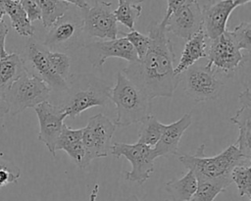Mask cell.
<instances>
[{
	"mask_svg": "<svg viewBox=\"0 0 251 201\" xmlns=\"http://www.w3.org/2000/svg\"><path fill=\"white\" fill-rule=\"evenodd\" d=\"M150 45L145 55L129 63L122 72L152 101L156 97H173L180 76L174 74L175 52L166 24L152 22L148 26Z\"/></svg>",
	"mask_w": 251,
	"mask_h": 201,
	"instance_id": "cell-1",
	"label": "cell"
},
{
	"mask_svg": "<svg viewBox=\"0 0 251 201\" xmlns=\"http://www.w3.org/2000/svg\"><path fill=\"white\" fill-rule=\"evenodd\" d=\"M110 100L116 106V126L141 123L152 115L151 100L123 72L118 73L116 84L111 88Z\"/></svg>",
	"mask_w": 251,
	"mask_h": 201,
	"instance_id": "cell-2",
	"label": "cell"
},
{
	"mask_svg": "<svg viewBox=\"0 0 251 201\" xmlns=\"http://www.w3.org/2000/svg\"><path fill=\"white\" fill-rule=\"evenodd\" d=\"M67 83L68 97L62 106L71 119L92 107L104 106L110 100L112 87L92 74H72Z\"/></svg>",
	"mask_w": 251,
	"mask_h": 201,
	"instance_id": "cell-3",
	"label": "cell"
},
{
	"mask_svg": "<svg viewBox=\"0 0 251 201\" xmlns=\"http://www.w3.org/2000/svg\"><path fill=\"white\" fill-rule=\"evenodd\" d=\"M204 148L202 144L196 154L179 156V162L194 173L197 180H224L231 183V170L244 159L236 145L231 144L213 157H205Z\"/></svg>",
	"mask_w": 251,
	"mask_h": 201,
	"instance_id": "cell-4",
	"label": "cell"
},
{
	"mask_svg": "<svg viewBox=\"0 0 251 201\" xmlns=\"http://www.w3.org/2000/svg\"><path fill=\"white\" fill-rule=\"evenodd\" d=\"M51 91L40 77L27 71L3 92L9 106V114L14 117L27 108H34L47 101Z\"/></svg>",
	"mask_w": 251,
	"mask_h": 201,
	"instance_id": "cell-5",
	"label": "cell"
},
{
	"mask_svg": "<svg viewBox=\"0 0 251 201\" xmlns=\"http://www.w3.org/2000/svg\"><path fill=\"white\" fill-rule=\"evenodd\" d=\"M116 127L115 124L101 113L89 118L86 126L82 128L84 159L81 169L88 167L94 159L108 156Z\"/></svg>",
	"mask_w": 251,
	"mask_h": 201,
	"instance_id": "cell-6",
	"label": "cell"
},
{
	"mask_svg": "<svg viewBox=\"0 0 251 201\" xmlns=\"http://www.w3.org/2000/svg\"><path fill=\"white\" fill-rule=\"evenodd\" d=\"M110 151L117 158L124 156L131 164V170L125 173L127 181L142 184L154 171V162L157 156L153 147L139 142L133 144L116 142L111 145Z\"/></svg>",
	"mask_w": 251,
	"mask_h": 201,
	"instance_id": "cell-7",
	"label": "cell"
},
{
	"mask_svg": "<svg viewBox=\"0 0 251 201\" xmlns=\"http://www.w3.org/2000/svg\"><path fill=\"white\" fill-rule=\"evenodd\" d=\"M82 33V13L69 9L49 27L43 45L51 51L63 52L75 45Z\"/></svg>",
	"mask_w": 251,
	"mask_h": 201,
	"instance_id": "cell-8",
	"label": "cell"
},
{
	"mask_svg": "<svg viewBox=\"0 0 251 201\" xmlns=\"http://www.w3.org/2000/svg\"><path fill=\"white\" fill-rule=\"evenodd\" d=\"M184 92L195 102L216 100L220 97L224 83L215 71L205 65H193L185 71Z\"/></svg>",
	"mask_w": 251,
	"mask_h": 201,
	"instance_id": "cell-9",
	"label": "cell"
},
{
	"mask_svg": "<svg viewBox=\"0 0 251 201\" xmlns=\"http://www.w3.org/2000/svg\"><path fill=\"white\" fill-rule=\"evenodd\" d=\"M113 3L97 1L92 7L82 10L83 33L90 37L112 40L118 38V22L112 9Z\"/></svg>",
	"mask_w": 251,
	"mask_h": 201,
	"instance_id": "cell-10",
	"label": "cell"
},
{
	"mask_svg": "<svg viewBox=\"0 0 251 201\" xmlns=\"http://www.w3.org/2000/svg\"><path fill=\"white\" fill-rule=\"evenodd\" d=\"M207 63L214 71L220 70L227 75L235 73L243 62V54L232 39L228 30H226L216 39L211 40L207 48Z\"/></svg>",
	"mask_w": 251,
	"mask_h": 201,
	"instance_id": "cell-11",
	"label": "cell"
},
{
	"mask_svg": "<svg viewBox=\"0 0 251 201\" xmlns=\"http://www.w3.org/2000/svg\"><path fill=\"white\" fill-rule=\"evenodd\" d=\"M33 109L39 123L38 140L44 143L48 151L55 158L56 143L68 114L62 105H55L48 101L38 104Z\"/></svg>",
	"mask_w": 251,
	"mask_h": 201,
	"instance_id": "cell-12",
	"label": "cell"
},
{
	"mask_svg": "<svg viewBox=\"0 0 251 201\" xmlns=\"http://www.w3.org/2000/svg\"><path fill=\"white\" fill-rule=\"evenodd\" d=\"M87 58L92 67L101 68L108 58H121L128 63L138 60L137 55L126 37L105 41H93L85 46Z\"/></svg>",
	"mask_w": 251,
	"mask_h": 201,
	"instance_id": "cell-13",
	"label": "cell"
},
{
	"mask_svg": "<svg viewBox=\"0 0 251 201\" xmlns=\"http://www.w3.org/2000/svg\"><path fill=\"white\" fill-rule=\"evenodd\" d=\"M25 51L27 61L35 72L32 75L40 77L51 90L66 92L68 89L67 80L62 78L52 68L46 55L47 48L36 40L30 39L25 46Z\"/></svg>",
	"mask_w": 251,
	"mask_h": 201,
	"instance_id": "cell-14",
	"label": "cell"
},
{
	"mask_svg": "<svg viewBox=\"0 0 251 201\" xmlns=\"http://www.w3.org/2000/svg\"><path fill=\"white\" fill-rule=\"evenodd\" d=\"M166 28L168 32L188 40L202 29V7L196 0H192L169 17Z\"/></svg>",
	"mask_w": 251,
	"mask_h": 201,
	"instance_id": "cell-15",
	"label": "cell"
},
{
	"mask_svg": "<svg viewBox=\"0 0 251 201\" xmlns=\"http://www.w3.org/2000/svg\"><path fill=\"white\" fill-rule=\"evenodd\" d=\"M231 0H220L202 7V29L210 40L216 39L226 30L231 12L235 9Z\"/></svg>",
	"mask_w": 251,
	"mask_h": 201,
	"instance_id": "cell-16",
	"label": "cell"
},
{
	"mask_svg": "<svg viewBox=\"0 0 251 201\" xmlns=\"http://www.w3.org/2000/svg\"><path fill=\"white\" fill-rule=\"evenodd\" d=\"M241 107L235 115L230 118V122L238 126L239 134L235 142L243 158L247 161L251 159V92L249 86L239 94Z\"/></svg>",
	"mask_w": 251,
	"mask_h": 201,
	"instance_id": "cell-17",
	"label": "cell"
},
{
	"mask_svg": "<svg viewBox=\"0 0 251 201\" xmlns=\"http://www.w3.org/2000/svg\"><path fill=\"white\" fill-rule=\"evenodd\" d=\"M191 124L192 114L189 112L172 124L163 125L161 137L153 147L157 158L168 155H177L181 136Z\"/></svg>",
	"mask_w": 251,
	"mask_h": 201,
	"instance_id": "cell-18",
	"label": "cell"
},
{
	"mask_svg": "<svg viewBox=\"0 0 251 201\" xmlns=\"http://www.w3.org/2000/svg\"><path fill=\"white\" fill-rule=\"evenodd\" d=\"M207 57L206 36L203 29L192 35L184 45L178 64L174 68V74L180 75L188 68L193 66L197 61Z\"/></svg>",
	"mask_w": 251,
	"mask_h": 201,
	"instance_id": "cell-19",
	"label": "cell"
},
{
	"mask_svg": "<svg viewBox=\"0 0 251 201\" xmlns=\"http://www.w3.org/2000/svg\"><path fill=\"white\" fill-rule=\"evenodd\" d=\"M5 14L11 20L13 28L22 36L31 37L34 34V26L28 21L27 16L20 0H0Z\"/></svg>",
	"mask_w": 251,
	"mask_h": 201,
	"instance_id": "cell-20",
	"label": "cell"
},
{
	"mask_svg": "<svg viewBox=\"0 0 251 201\" xmlns=\"http://www.w3.org/2000/svg\"><path fill=\"white\" fill-rule=\"evenodd\" d=\"M26 72L25 61L17 53H9L0 59V90L4 91Z\"/></svg>",
	"mask_w": 251,
	"mask_h": 201,
	"instance_id": "cell-21",
	"label": "cell"
},
{
	"mask_svg": "<svg viewBox=\"0 0 251 201\" xmlns=\"http://www.w3.org/2000/svg\"><path fill=\"white\" fill-rule=\"evenodd\" d=\"M198 181L194 173L190 170L180 178L172 179L165 183L167 192L172 201H188L197 189Z\"/></svg>",
	"mask_w": 251,
	"mask_h": 201,
	"instance_id": "cell-22",
	"label": "cell"
},
{
	"mask_svg": "<svg viewBox=\"0 0 251 201\" xmlns=\"http://www.w3.org/2000/svg\"><path fill=\"white\" fill-rule=\"evenodd\" d=\"M41 10V21L45 28H49L69 9L70 5L62 0H34Z\"/></svg>",
	"mask_w": 251,
	"mask_h": 201,
	"instance_id": "cell-23",
	"label": "cell"
},
{
	"mask_svg": "<svg viewBox=\"0 0 251 201\" xmlns=\"http://www.w3.org/2000/svg\"><path fill=\"white\" fill-rule=\"evenodd\" d=\"M197 189L188 201H214L215 198L224 192L230 182L224 180H197Z\"/></svg>",
	"mask_w": 251,
	"mask_h": 201,
	"instance_id": "cell-24",
	"label": "cell"
},
{
	"mask_svg": "<svg viewBox=\"0 0 251 201\" xmlns=\"http://www.w3.org/2000/svg\"><path fill=\"white\" fill-rule=\"evenodd\" d=\"M163 125L164 124L160 123L153 115H150L144 119L141 122L137 142L150 147H154L161 137Z\"/></svg>",
	"mask_w": 251,
	"mask_h": 201,
	"instance_id": "cell-25",
	"label": "cell"
},
{
	"mask_svg": "<svg viewBox=\"0 0 251 201\" xmlns=\"http://www.w3.org/2000/svg\"><path fill=\"white\" fill-rule=\"evenodd\" d=\"M141 4L120 3L118 8L114 10V16L117 22L121 23L127 28L133 30L136 20L141 16Z\"/></svg>",
	"mask_w": 251,
	"mask_h": 201,
	"instance_id": "cell-26",
	"label": "cell"
},
{
	"mask_svg": "<svg viewBox=\"0 0 251 201\" xmlns=\"http://www.w3.org/2000/svg\"><path fill=\"white\" fill-rule=\"evenodd\" d=\"M230 177L237 186L239 196H246L251 200V168L237 165L231 170Z\"/></svg>",
	"mask_w": 251,
	"mask_h": 201,
	"instance_id": "cell-27",
	"label": "cell"
},
{
	"mask_svg": "<svg viewBox=\"0 0 251 201\" xmlns=\"http://www.w3.org/2000/svg\"><path fill=\"white\" fill-rule=\"evenodd\" d=\"M47 58L54 69V71L65 80L70 76V68H71V60L69 56L63 52L51 51L47 49L46 51Z\"/></svg>",
	"mask_w": 251,
	"mask_h": 201,
	"instance_id": "cell-28",
	"label": "cell"
},
{
	"mask_svg": "<svg viewBox=\"0 0 251 201\" xmlns=\"http://www.w3.org/2000/svg\"><path fill=\"white\" fill-rule=\"evenodd\" d=\"M232 39L240 50H245L248 53L251 51V24L242 22L236 25L233 30L229 31Z\"/></svg>",
	"mask_w": 251,
	"mask_h": 201,
	"instance_id": "cell-29",
	"label": "cell"
},
{
	"mask_svg": "<svg viewBox=\"0 0 251 201\" xmlns=\"http://www.w3.org/2000/svg\"><path fill=\"white\" fill-rule=\"evenodd\" d=\"M21 171L13 162L0 158V190L11 183H17Z\"/></svg>",
	"mask_w": 251,
	"mask_h": 201,
	"instance_id": "cell-30",
	"label": "cell"
},
{
	"mask_svg": "<svg viewBox=\"0 0 251 201\" xmlns=\"http://www.w3.org/2000/svg\"><path fill=\"white\" fill-rule=\"evenodd\" d=\"M126 38L129 41L131 46L133 47L137 58L141 59L145 53L147 52L150 45V37L148 35H144L137 30H131L130 32L126 34Z\"/></svg>",
	"mask_w": 251,
	"mask_h": 201,
	"instance_id": "cell-31",
	"label": "cell"
},
{
	"mask_svg": "<svg viewBox=\"0 0 251 201\" xmlns=\"http://www.w3.org/2000/svg\"><path fill=\"white\" fill-rule=\"evenodd\" d=\"M30 23L41 20V10L34 0H20Z\"/></svg>",
	"mask_w": 251,
	"mask_h": 201,
	"instance_id": "cell-32",
	"label": "cell"
},
{
	"mask_svg": "<svg viewBox=\"0 0 251 201\" xmlns=\"http://www.w3.org/2000/svg\"><path fill=\"white\" fill-rule=\"evenodd\" d=\"M192 0H167L168 2V7H167V11L165 13V16L162 20V22L164 24H166L167 20L169 19V17L175 13L176 11H177L178 9H180L181 7H183L184 5L190 3Z\"/></svg>",
	"mask_w": 251,
	"mask_h": 201,
	"instance_id": "cell-33",
	"label": "cell"
},
{
	"mask_svg": "<svg viewBox=\"0 0 251 201\" xmlns=\"http://www.w3.org/2000/svg\"><path fill=\"white\" fill-rule=\"evenodd\" d=\"M8 32H9V27L5 23V21H2L0 23V59H3L9 54L5 49V40Z\"/></svg>",
	"mask_w": 251,
	"mask_h": 201,
	"instance_id": "cell-34",
	"label": "cell"
},
{
	"mask_svg": "<svg viewBox=\"0 0 251 201\" xmlns=\"http://www.w3.org/2000/svg\"><path fill=\"white\" fill-rule=\"evenodd\" d=\"M9 113V106L5 99L4 92L0 90V119H2L6 114Z\"/></svg>",
	"mask_w": 251,
	"mask_h": 201,
	"instance_id": "cell-35",
	"label": "cell"
},
{
	"mask_svg": "<svg viewBox=\"0 0 251 201\" xmlns=\"http://www.w3.org/2000/svg\"><path fill=\"white\" fill-rule=\"evenodd\" d=\"M62 1L68 3L69 5L72 4V5L75 6L76 8L80 9L81 11L85 10V9H87L89 7V4H88L89 0H62Z\"/></svg>",
	"mask_w": 251,
	"mask_h": 201,
	"instance_id": "cell-36",
	"label": "cell"
},
{
	"mask_svg": "<svg viewBox=\"0 0 251 201\" xmlns=\"http://www.w3.org/2000/svg\"><path fill=\"white\" fill-rule=\"evenodd\" d=\"M98 191H99V185L98 183H96L93 187V189L91 190L90 196H89V201H96L97 195H98Z\"/></svg>",
	"mask_w": 251,
	"mask_h": 201,
	"instance_id": "cell-37",
	"label": "cell"
},
{
	"mask_svg": "<svg viewBox=\"0 0 251 201\" xmlns=\"http://www.w3.org/2000/svg\"><path fill=\"white\" fill-rule=\"evenodd\" d=\"M233 2V4L235 5V7L241 6V5H245L247 3H249L251 0H231Z\"/></svg>",
	"mask_w": 251,
	"mask_h": 201,
	"instance_id": "cell-38",
	"label": "cell"
},
{
	"mask_svg": "<svg viewBox=\"0 0 251 201\" xmlns=\"http://www.w3.org/2000/svg\"><path fill=\"white\" fill-rule=\"evenodd\" d=\"M120 3H131V4H141L143 0H118Z\"/></svg>",
	"mask_w": 251,
	"mask_h": 201,
	"instance_id": "cell-39",
	"label": "cell"
},
{
	"mask_svg": "<svg viewBox=\"0 0 251 201\" xmlns=\"http://www.w3.org/2000/svg\"><path fill=\"white\" fill-rule=\"evenodd\" d=\"M126 201H141V200H140L136 195L132 194V195H130L129 197H127ZM165 201H172V200H165Z\"/></svg>",
	"mask_w": 251,
	"mask_h": 201,
	"instance_id": "cell-40",
	"label": "cell"
},
{
	"mask_svg": "<svg viewBox=\"0 0 251 201\" xmlns=\"http://www.w3.org/2000/svg\"><path fill=\"white\" fill-rule=\"evenodd\" d=\"M4 15H5V11H4V8H3V6H2V4L0 3V23L2 22V21H4Z\"/></svg>",
	"mask_w": 251,
	"mask_h": 201,
	"instance_id": "cell-41",
	"label": "cell"
}]
</instances>
